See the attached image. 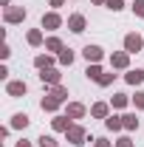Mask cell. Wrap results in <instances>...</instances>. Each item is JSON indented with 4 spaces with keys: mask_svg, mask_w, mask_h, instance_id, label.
Listing matches in <instances>:
<instances>
[{
    "mask_svg": "<svg viewBox=\"0 0 144 147\" xmlns=\"http://www.w3.org/2000/svg\"><path fill=\"white\" fill-rule=\"evenodd\" d=\"M6 23H23L26 20V9H6Z\"/></svg>",
    "mask_w": 144,
    "mask_h": 147,
    "instance_id": "obj_4",
    "label": "cell"
},
{
    "mask_svg": "<svg viewBox=\"0 0 144 147\" xmlns=\"http://www.w3.org/2000/svg\"><path fill=\"white\" fill-rule=\"evenodd\" d=\"M68 127H71L68 116H57V119H54V130H62V133H68Z\"/></svg>",
    "mask_w": 144,
    "mask_h": 147,
    "instance_id": "obj_14",
    "label": "cell"
},
{
    "mask_svg": "<svg viewBox=\"0 0 144 147\" xmlns=\"http://www.w3.org/2000/svg\"><path fill=\"white\" fill-rule=\"evenodd\" d=\"M59 102H62V99L51 93V96H45V99H42L40 105H42V110H57V108H59Z\"/></svg>",
    "mask_w": 144,
    "mask_h": 147,
    "instance_id": "obj_9",
    "label": "cell"
},
{
    "mask_svg": "<svg viewBox=\"0 0 144 147\" xmlns=\"http://www.w3.org/2000/svg\"><path fill=\"white\" fill-rule=\"evenodd\" d=\"M90 113H93L96 119H105V116H108V105H105V102H96V105L90 108Z\"/></svg>",
    "mask_w": 144,
    "mask_h": 147,
    "instance_id": "obj_13",
    "label": "cell"
},
{
    "mask_svg": "<svg viewBox=\"0 0 144 147\" xmlns=\"http://www.w3.org/2000/svg\"><path fill=\"white\" fill-rule=\"evenodd\" d=\"M68 28H71L73 34H82V31H85V17H82V14H73V17L68 20Z\"/></svg>",
    "mask_w": 144,
    "mask_h": 147,
    "instance_id": "obj_5",
    "label": "cell"
},
{
    "mask_svg": "<svg viewBox=\"0 0 144 147\" xmlns=\"http://www.w3.org/2000/svg\"><path fill=\"white\" fill-rule=\"evenodd\" d=\"M59 62H62V65H71L73 62V51L71 48H62V51H59Z\"/></svg>",
    "mask_w": 144,
    "mask_h": 147,
    "instance_id": "obj_17",
    "label": "cell"
},
{
    "mask_svg": "<svg viewBox=\"0 0 144 147\" xmlns=\"http://www.w3.org/2000/svg\"><path fill=\"white\" fill-rule=\"evenodd\" d=\"M51 6H54V9H59V6H62V0H51Z\"/></svg>",
    "mask_w": 144,
    "mask_h": 147,
    "instance_id": "obj_32",
    "label": "cell"
},
{
    "mask_svg": "<svg viewBox=\"0 0 144 147\" xmlns=\"http://www.w3.org/2000/svg\"><path fill=\"white\" fill-rule=\"evenodd\" d=\"M88 79H99V76H102V68H99V65H88Z\"/></svg>",
    "mask_w": 144,
    "mask_h": 147,
    "instance_id": "obj_21",
    "label": "cell"
},
{
    "mask_svg": "<svg viewBox=\"0 0 144 147\" xmlns=\"http://www.w3.org/2000/svg\"><path fill=\"white\" fill-rule=\"evenodd\" d=\"M113 76H116V74H102L96 82H99V85H110V82H113Z\"/></svg>",
    "mask_w": 144,
    "mask_h": 147,
    "instance_id": "obj_25",
    "label": "cell"
},
{
    "mask_svg": "<svg viewBox=\"0 0 144 147\" xmlns=\"http://www.w3.org/2000/svg\"><path fill=\"white\" fill-rule=\"evenodd\" d=\"M65 136H68L71 144H85V127H79V125H71Z\"/></svg>",
    "mask_w": 144,
    "mask_h": 147,
    "instance_id": "obj_1",
    "label": "cell"
},
{
    "mask_svg": "<svg viewBox=\"0 0 144 147\" xmlns=\"http://www.w3.org/2000/svg\"><path fill=\"white\" fill-rule=\"evenodd\" d=\"M28 42H31V45H40V42H42V34H40V31H28Z\"/></svg>",
    "mask_w": 144,
    "mask_h": 147,
    "instance_id": "obj_23",
    "label": "cell"
},
{
    "mask_svg": "<svg viewBox=\"0 0 144 147\" xmlns=\"http://www.w3.org/2000/svg\"><path fill=\"white\" fill-rule=\"evenodd\" d=\"M124 79H127V82H130V85H139V82H141V79H144V71H130V74H127V76H124Z\"/></svg>",
    "mask_w": 144,
    "mask_h": 147,
    "instance_id": "obj_18",
    "label": "cell"
},
{
    "mask_svg": "<svg viewBox=\"0 0 144 147\" xmlns=\"http://www.w3.org/2000/svg\"><path fill=\"white\" fill-rule=\"evenodd\" d=\"M108 9L119 11V9H124V3H122V0H108Z\"/></svg>",
    "mask_w": 144,
    "mask_h": 147,
    "instance_id": "obj_28",
    "label": "cell"
},
{
    "mask_svg": "<svg viewBox=\"0 0 144 147\" xmlns=\"http://www.w3.org/2000/svg\"><path fill=\"white\" fill-rule=\"evenodd\" d=\"M17 147H31V144H28V142H17Z\"/></svg>",
    "mask_w": 144,
    "mask_h": 147,
    "instance_id": "obj_33",
    "label": "cell"
},
{
    "mask_svg": "<svg viewBox=\"0 0 144 147\" xmlns=\"http://www.w3.org/2000/svg\"><path fill=\"white\" fill-rule=\"evenodd\" d=\"M136 108L144 110V93H136Z\"/></svg>",
    "mask_w": 144,
    "mask_h": 147,
    "instance_id": "obj_29",
    "label": "cell"
},
{
    "mask_svg": "<svg viewBox=\"0 0 144 147\" xmlns=\"http://www.w3.org/2000/svg\"><path fill=\"white\" fill-rule=\"evenodd\" d=\"M105 125H108V130H122L124 127V119H122V116H108Z\"/></svg>",
    "mask_w": 144,
    "mask_h": 147,
    "instance_id": "obj_11",
    "label": "cell"
},
{
    "mask_svg": "<svg viewBox=\"0 0 144 147\" xmlns=\"http://www.w3.org/2000/svg\"><path fill=\"white\" fill-rule=\"evenodd\" d=\"M34 65L40 68V71H45V68H51V57H45V54L34 57Z\"/></svg>",
    "mask_w": 144,
    "mask_h": 147,
    "instance_id": "obj_15",
    "label": "cell"
},
{
    "mask_svg": "<svg viewBox=\"0 0 144 147\" xmlns=\"http://www.w3.org/2000/svg\"><path fill=\"white\" fill-rule=\"evenodd\" d=\"M96 147H110V142H105V139H96Z\"/></svg>",
    "mask_w": 144,
    "mask_h": 147,
    "instance_id": "obj_31",
    "label": "cell"
},
{
    "mask_svg": "<svg viewBox=\"0 0 144 147\" xmlns=\"http://www.w3.org/2000/svg\"><path fill=\"white\" fill-rule=\"evenodd\" d=\"M133 11H136L139 17H144V0H136V3H133Z\"/></svg>",
    "mask_w": 144,
    "mask_h": 147,
    "instance_id": "obj_26",
    "label": "cell"
},
{
    "mask_svg": "<svg viewBox=\"0 0 144 147\" xmlns=\"http://www.w3.org/2000/svg\"><path fill=\"white\" fill-rule=\"evenodd\" d=\"M37 144H40V147H57V139H51V136H40Z\"/></svg>",
    "mask_w": 144,
    "mask_h": 147,
    "instance_id": "obj_20",
    "label": "cell"
},
{
    "mask_svg": "<svg viewBox=\"0 0 144 147\" xmlns=\"http://www.w3.org/2000/svg\"><path fill=\"white\" fill-rule=\"evenodd\" d=\"M122 119H124V127L127 130H136V127H139V119H136L133 113H127V116H122Z\"/></svg>",
    "mask_w": 144,
    "mask_h": 147,
    "instance_id": "obj_19",
    "label": "cell"
},
{
    "mask_svg": "<svg viewBox=\"0 0 144 147\" xmlns=\"http://www.w3.org/2000/svg\"><path fill=\"white\" fill-rule=\"evenodd\" d=\"M54 96H59V99H65V96H68V91H65V88H62V85H54Z\"/></svg>",
    "mask_w": 144,
    "mask_h": 147,
    "instance_id": "obj_27",
    "label": "cell"
},
{
    "mask_svg": "<svg viewBox=\"0 0 144 147\" xmlns=\"http://www.w3.org/2000/svg\"><path fill=\"white\" fill-rule=\"evenodd\" d=\"M110 62H113V68H127V62H130V54H127V51H119V54L110 57Z\"/></svg>",
    "mask_w": 144,
    "mask_h": 147,
    "instance_id": "obj_8",
    "label": "cell"
},
{
    "mask_svg": "<svg viewBox=\"0 0 144 147\" xmlns=\"http://www.w3.org/2000/svg\"><path fill=\"white\" fill-rule=\"evenodd\" d=\"M116 147H133V144H130V139H119V144H116Z\"/></svg>",
    "mask_w": 144,
    "mask_h": 147,
    "instance_id": "obj_30",
    "label": "cell"
},
{
    "mask_svg": "<svg viewBox=\"0 0 144 147\" xmlns=\"http://www.w3.org/2000/svg\"><path fill=\"white\" fill-rule=\"evenodd\" d=\"M26 93V82H9V96H23Z\"/></svg>",
    "mask_w": 144,
    "mask_h": 147,
    "instance_id": "obj_12",
    "label": "cell"
},
{
    "mask_svg": "<svg viewBox=\"0 0 144 147\" xmlns=\"http://www.w3.org/2000/svg\"><path fill=\"white\" fill-rule=\"evenodd\" d=\"M82 54H85L88 62H99V59H102V48H99V45H85Z\"/></svg>",
    "mask_w": 144,
    "mask_h": 147,
    "instance_id": "obj_6",
    "label": "cell"
},
{
    "mask_svg": "<svg viewBox=\"0 0 144 147\" xmlns=\"http://www.w3.org/2000/svg\"><path fill=\"white\" fill-rule=\"evenodd\" d=\"M45 48H48V51H62V42H59L57 37H51V40L45 42Z\"/></svg>",
    "mask_w": 144,
    "mask_h": 147,
    "instance_id": "obj_22",
    "label": "cell"
},
{
    "mask_svg": "<svg viewBox=\"0 0 144 147\" xmlns=\"http://www.w3.org/2000/svg\"><path fill=\"white\" fill-rule=\"evenodd\" d=\"M127 105V96L124 93H116V96H113V108H124Z\"/></svg>",
    "mask_w": 144,
    "mask_h": 147,
    "instance_id": "obj_24",
    "label": "cell"
},
{
    "mask_svg": "<svg viewBox=\"0 0 144 147\" xmlns=\"http://www.w3.org/2000/svg\"><path fill=\"white\" fill-rule=\"evenodd\" d=\"M59 26H62V17H59L57 11H51V14H42V28L54 31V28H59Z\"/></svg>",
    "mask_w": 144,
    "mask_h": 147,
    "instance_id": "obj_3",
    "label": "cell"
},
{
    "mask_svg": "<svg viewBox=\"0 0 144 147\" xmlns=\"http://www.w3.org/2000/svg\"><path fill=\"white\" fill-rule=\"evenodd\" d=\"M141 45H144V42H141V37H139V34H127L124 37V51H127V54L141 51Z\"/></svg>",
    "mask_w": 144,
    "mask_h": 147,
    "instance_id": "obj_2",
    "label": "cell"
},
{
    "mask_svg": "<svg viewBox=\"0 0 144 147\" xmlns=\"http://www.w3.org/2000/svg\"><path fill=\"white\" fill-rule=\"evenodd\" d=\"M93 3H108V0H93Z\"/></svg>",
    "mask_w": 144,
    "mask_h": 147,
    "instance_id": "obj_35",
    "label": "cell"
},
{
    "mask_svg": "<svg viewBox=\"0 0 144 147\" xmlns=\"http://www.w3.org/2000/svg\"><path fill=\"white\" fill-rule=\"evenodd\" d=\"M40 79H42V82H48V85H59V71L45 68V71H40Z\"/></svg>",
    "mask_w": 144,
    "mask_h": 147,
    "instance_id": "obj_7",
    "label": "cell"
},
{
    "mask_svg": "<svg viewBox=\"0 0 144 147\" xmlns=\"http://www.w3.org/2000/svg\"><path fill=\"white\" fill-rule=\"evenodd\" d=\"M11 127H28V116H26V113H17V116L11 119Z\"/></svg>",
    "mask_w": 144,
    "mask_h": 147,
    "instance_id": "obj_16",
    "label": "cell"
},
{
    "mask_svg": "<svg viewBox=\"0 0 144 147\" xmlns=\"http://www.w3.org/2000/svg\"><path fill=\"white\" fill-rule=\"evenodd\" d=\"M0 3H3V6H9V0H0Z\"/></svg>",
    "mask_w": 144,
    "mask_h": 147,
    "instance_id": "obj_34",
    "label": "cell"
},
{
    "mask_svg": "<svg viewBox=\"0 0 144 147\" xmlns=\"http://www.w3.org/2000/svg\"><path fill=\"white\" fill-rule=\"evenodd\" d=\"M68 116H71V119H82V116H85V105L71 102V105H68Z\"/></svg>",
    "mask_w": 144,
    "mask_h": 147,
    "instance_id": "obj_10",
    "label": "cell"
}]
</instances>
